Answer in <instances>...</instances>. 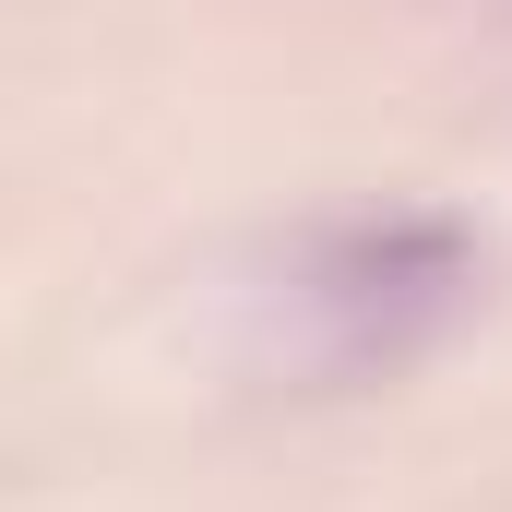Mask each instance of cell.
I'll list each match as a JSON object with an SVG mask.
<instances>
[{
  "label": "cell",
  "mask_w": 512,
  "mask_h": 512,
  "mask_svg": "<svg viewBox=\"0 0 512 512\" xmlns=\"http://www.w3.org/2000/svg\"><path fill=\"white\" fill-rule=\"evenodd\" d=\"M477 286V227L465 215H429V203H393V215H346L322 227L310 251L286 262V310H298V346L322 370H393L453 298Z\"/></svg>",
  "instance_id": "1"
}]
</instances>
